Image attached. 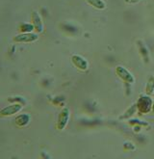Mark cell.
I'll use <instances>...</instances> for the list:
<instances>
[{
	"label": "cell",
	"instance_id": "1",
	"mask_svg": "<svg viewBox=\"0 0 154 159\" xmlns=\"http://www.w3.org/2000/svg\"><path fill=\"white\" fill-rule=\"evenodd\" d=\"M116 73H117V75L122 81H124L127 84H133L135 81L134 76L131 74V72L122 66H118L117 68H116Z\"/></svg>",
	"mask_w": 154,
	"mask_h": 159
},
{
	"label": "cell",
	"instance_id": "2",
	"mask_svg": "<svg viewBox=\"0 0 154 159\" xmlns=\"http://www.w3.org/2000/svg\"><path fill=\"white\" fill-rule=\"evenodd\" d=\"M69 120H70V110H69V108H63L62 111L60 112L59 116H58L57 128L59 130H63L66 126Z\"/></svg>",
	"mask_w": 154,
	"mask_h": 159
},
{
	"label": "cell",
	"instance_id": "3",
	"mask_svg": "<svg viewBox=\"0 0 154 159\" xmlns=\"http://www.w3.org/2000/svg\"><path fill=\"white\" fill-rule=\"evenodd\" d=\"M137 106L142 113H147L150 111L152 106V99L148 96H143L140 98Z\"/></svg>",
	"mask_w": 154,
	"mask_h": 159
},
{
	"label": "cell",
	"instance_id": "4",
	"mask_svg": "<svg viewBox=\"0 0 154 159\" xmlns=\"http://www.w3.org/2000/svg\"><path fill=\"white\" fill-rule=\"evenodd\" d=\"M38 39V34L32 33V32H27V33H22L16 36L14 38L15 42L17 43H33L36 42Z\"/></svg>",
	"mask_w": 154,
	"mask_h": 159
},
{
	"label": "cell",
	"instance_id": "5",
	"mask_svg": "<svg viewBox=\"0 0 154 159\" xmlns=\"http://www.w3.org/2000/svg\"><path fill=\"white\" fill-rule=\"evenodd\" d=\"M137 48H138L139 53L141 55V58L143 59V61L146 64H148L150 62V56H149V50L147 48V46L146 45V43H144L142 40H138Z\"/></svg>",
	"mask_w": 154,
	"mask_h": 159
},
{
	"label": "cell",
	"instance_id": "6",
	"mask_svg": "<svg viewBox=\"0 0 154 159\" xmlns=\"http://www.w3.org/2000/svg\"><path fill=\"white\" fill-rule=\"evenodd\" d=\"M71 62L74 66L79 69L80 70H87L89 68V64H88V61H87L85 58H83L82 56L80 55H73L71 57Z\"/></svg>",
	"mask_w": 154,
	"mask_h": 159
},
{
	"label": "cell",
	"instance_id": "7",
	"mask_svg": "<svg viewBox=\"0 0 154 159\" xmlns=\"http://www.w3.org/2000/svg\"><path fill=\"white\" fill-rule=\"evenodd\" d=\"M20 110H21V105L16 103V104H12V105L3 108L1 111H0V115L3 116V117L12 116V115H15V114L18 113Z\"/></svg>",
	"mask_w": 154,
	"mask_h": 159
},
{
	"label": "cell",
	"instance_id": "8",
	"mask_svg": "<svg viewBox=\"0 0 154 159\" xmlns=\"http://www.w3.org/2000/svg\"><path fill=\"white\" fill-rule=\"evenodd\" d=\"M32 21H33V26H34V29L41 33L43 30V20H42V17L41 16L38 15V12H33L32 13Z\"/></svg>",
	"mask_w": 154,
	"mask_h": 159
},
{
	"label": "cell",
	"instance_id": "9",
	"mask_svg": "<svg viewBox=\"0 0 154 159\" xmlns=\"http://www.w3.org/2000/svg\"><path fill=\"white\" fill-rule=\"evenodd\" d=\"M29 121H30V116L28 114H22V115H19L16 118L15 123L18 126H25L26 125H28Z\"/></svg>",
	"mask_w": 154,
	"mask_h": 159
},
{
	"label": "cell",
	"instance_id": "10",
	"mask_svg": "<svg viewBox=\"0 0 154 159\" xmlns=\"http://www.w3.org/2000/svg\"><path fill=\"white\" fill-rule=\"evenodd\" d=\"M137 108H138L137 103L132 104V105H131V106H130L126 111L124 112V114H123V115H121V116L120 117V120H126V119H129L130 117H132L135 113H136Z\"/></svg>",
	"mask_w": 154,
	"mask_h": 159
},
{
	"label": "cell",
	"instance_id": "11",
	"mask_svg": "<svg viewBox=\"0 0 154 159\" xmlns=\"http://www.w3.org/2000/svg\"><path fill=\"white\" fill-rule=\"evenodd\" d=\"M146 92L147 96H151L154 93V76L150 75L147 79V87H146Z\"/></svg>",
	"mask_w": 154,
	"mask_h": 159
},
{
	"label": "cell",
	"instance_id": "12",
	"mask_svg": "<svg viewBox=\"0 0 154 159\" xmlns=\"http://www.w3.org/2000/svg\"><path fill=\"white\" fill-rule=\"evenodd\" d=\"M86 1L91 6H93L95 9H98V10H103L106 7L103 0H86Z\"/></svg>",
	"mask_w": 154,
	"mask_h": 159
},
{
	"label": "cell",
	"instance_id": "13",
	"mask_svg": "<svg viewBox=\"0 0 154 159\" xmlns=\"http://www.w3.org/2000/svg\"><path fill=\"white\" fill-rule=\"evenodd\" d=\"M33 24H29V23H23L22 25H20V27H19V29H20L21 32L23 33H27V32H31L33 30Z\"/></svg>",
	"mask_w": 154,
	"mask_h": 159
},
{
	"label": "cell",
	"instance_id": "14",
	"mask_svg": "<svg viewBox=\"0 0 154 159\" xmlns=\"http://www.w3.org/2000/svg\"><path fill=\"white\" fill-rule=\"evenodd\" d=\"M129 124L130 125H143V126H147V125H148V124L147 123H146V121H140L139 120H129Z\"/></svg>",
	"mask_w": 154,
	"mask_h": 159
},
{
	"label": "cell",
	"instance_id": "15",
	"mask_svg": "<svg viewBox=\"0 0 154 159\" xmlns=\"http://www.w3.org/2000/svg\"><path fill=\"white\" fill-rule=\"evenodd\" d=\"M123 146H124V148H128V149H131V151L135 149V146L131 143H124Z\"/></svg>",
	"mask_w": 154,
	"mask_h": 159
},
{
	"label": "cell",
	"instance_id": "16",
	"mask_svg": "<svg viewBox=\"0 0 154 159\" xmlns=\"http://www.w3.org/2000/svg\"><path fill=\"white\" fill-rule=\"evenodd\" d=\"M125 2H126L127 4H136L138 2H140L141 0H124Z\"/></svg>",
	"mask_w": 154,
	"mask_h": 159
}]
</instances>
